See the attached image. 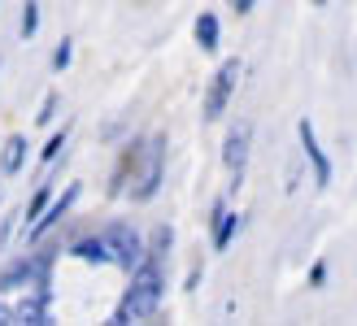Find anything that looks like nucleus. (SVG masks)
Returning <instances> with one entry per match:
<instances>
[{
  "mask_svg": "<svg viewBox=\"0 0 357 326\" xmlns=\"http://www.w3.org/2000/svg\"><path fill=\"white\" fill-rule=\"evenodd\" d=\"M75 196H79V187L70 183V187H66V196H61V201H57V205H48V209H44V213H40V217H35V222H31V240H40L44 231H52V226H57L61 217H66V209L75 205Z\"/></svg>",
  "mask_w": 357,
  "mask_h": 326,
  "instance_id": "nucleus-6",
  "label": "nucleus"
},
{
  "mask_svg": "<svg viewBox=\"0 0 357 326\" xmlns=\"http://www.w3.org/2000/svg\"><path fill=\"white\" fill-rule=\"evenodd\" d=\"M162 270H157V261H139L135 265V279L127 287V296H122L118 304V313L114 322H144L153 309H157V300H162Z\"/></svg>",
  "mask_w": 357,
  "mask_h": 326,
  "instance_id": "nucleus-1",
  "label": "nucleus"
},
{
  "mask_svg": "<svg viewBox=\"0 0 357 326\" xmlns=\"http://www.w3.org/2000/svg\"><path fill=\"white\" fill-rule=\"evenodd\" d=\"M310 279H314V287H323V279H327V265H323V261H318V265H314V274H310Z\"/></svg>",
  "mask_w": 357,
  "mask_h": 326,
  "instance_id": "nucleus-18",
  "label": "nucleus"
},
{
  "mask_svg": "<svg viewBox=\"0 0 357 326\" xmlns=\"http://www.w3.org/2000/svg\"><path fill=\"white\" fill-rule=\"evenodd\" d=\"M35 26H40V5H35V0H26V9H22V40H31Z\"/></svg>",
  "mask_w": 357,
  "mask_h": 326,
  "instance_id": "nucleus-13",
  "label": "nucleus"
},
{
  "mask_svg": "<svg viewBox=\"0 0 357 326\" xmlns=\"http://www.w3.org/2000/svg\"><path fill=\"white\" fill-rule=\"evenodd\" d=\"M22 157H26V139H22V135H13V139L5 143V157H0V170H5V174H17V170H22Z\"/></svg>",
  "mask_w": 357,
  "mask_h": 326,
  "instance_id": "nucleus-9",
  "label": "nucleus"
},
{
  "mask_svg": "<svg viewBox=\"0 0 357 326\" xmlns=\"http://www.w3.org/2000/svg\"><path fill=\"white\" fill-rule=\"evenodd\" d=\"M236 231H240V217L227 213V205H218L213 209V252H227L231 240H236Z\"/></svg>",
  "mask_w": 357,
  "mask_h": 326,
  "instance_id": "nucleus-7",
  "label": "nucleus"
},
{
  "mask_svg": "<svg viewBox=\"0 0 357 326\" xmlns=\"http://www.w3.org/2000/svg\"><path fill=\"white\" fill-rule=\"evenodd\" d=\"M31 274H35V261H17V265H9L5 274H0V292H13L17 283L26 287V283H31Z\"/></svg>",
  "mask_w": 357,
  "mask_h": 326,
  "instance_id": "nucleus-10",
  "label": "nucleus"
},
{
  "mask_svg": "<svg viewBox=\"0 0 357 326\" xmlns=\"http://www.w3.org/2000/svg\"><path fill=\"white\" fill-rule=\"evenodd\" d=\"M314 5H327V0H314Z\"/></svg>",
  "mask_w": 357,
  "mask_h": 326,
  "instance_id": "nucleus-21",
  "label": "nucleus"
},
{
  "mask_svg": "<svg viewBox=\"0 0 357 326\" xmlns=\"http://www.w3.org/2000/svg\"><path fill=\"white\" fill-rule=\"evenodd\" d=\"M48 201H52V187H40V192L31 196V205H26V213H22V217H40V213L48 209Z\"/></svg>",
  "mask_w": 357,
  "mask_h": 326,
  "instance_id": "nucleus-14",
  "label": "nucleus"
},
{
  "mask_svg": "<svg viewBox=\"0 0 357 326\" xmlns=\"http://www.w3.org/2000/svg\"><path fill=\"white\" fill-rule=\"evenodd\" d=\"M61 143H66V131H57V135H52V139L44 143V161H52V157H57V148H61Z\"/></svg>",
  "mask_w": 357,
  "mask_h": 326,
  "instance_id": "nucleus-16",
  "label": "nucleus"
},
{
  "mask_svg": "<svg viewBox=\"0 0 357 326\" xmlns=\"http://www.w3.org/2000/svg\"><path fill=\"white\" fill-rule=\"evenodd\" d=\"M44 304H48V296H44V292H35V300H22V304L13 309V318L35 326V322H44V318H48V313H44Z\"/></svg>",
  "mask_w": 357,
  "mask_h": 326,
  "instance_id": "nucleus-11",
  "label": "nucleus"
},
{
  "mask_svg": "<svg viewBox=\"0 0 357 326\" xmlns=\"http://www.w3.org/2000/svg\"><path fill=\"white\" fill-rule=\"evenodd\" d=\"M70 57H75V44H70V40H61V48L52 52V70H66V65H70Z\"/></svg>",
  "mask_w": 357,
  "mask_h": 326,
  "instance_id": "nucleus-15",
  "label": "nucleus"
},
{
  "mask_svg": "<svg viewBox=\"0 0 357 326\" xmlns=\"http://www.w3.org/2000/svg\"><path fill=\"white\" fill-rule=\"evenodd\" d=\"M105 252H109V240H83L75 248V257L79 261H105Z\"/></svg>",
  "mask_w": 357,
  "mask_h": 326,
  "instance_id": "nucleus-12",
  "label": "nucleus"
},
{
  "mask_svg": "<svg viewBox=\"0 0 357 326\" xmlns=\"http://www.w3.org/2000/svg\"><path fill=\"white\" fill-rule=\"evenodd\" d=\"M236 75H240V61H227L209 83V96H205V118H222L227 114V100L236 92Z\"/></svg>",
  "mask_w": 357,
  "mask_h": 326,
  "instance_id": "nucleus-3",
  "label": "nucleus"
},
{
  "mask_svg": "<svg viewBox=\"0 0 357 326\" xmlns=\"http://www.w3.org/2000/svg\"><path fill=\"white\" fill-rule=\"evenodd\" d=\"M301 148H305V157L314 161V183L318 187H327L331 183V161H327V153H323V143H318V131H314V122L310 118H301Z\"/></svg>",
  "mask_w": 357,
  "mask_h": 326,
  "instance_id": "nucleus-4",
  "label": "nucleus"
},
{
  "mask_svg": "<svg viewBox=\"0 0 357 326\" xmlns=\"http://www.w3.org/2000/svg\"><path fill=\"white\" fill-rule=\"evenodd\" d=\"M109 248H114V257H118L122 265H131V270L144 261V252H139V235H135V231H127V226L109 231Z\"/></svg>",
  "mask_w": 357,
  "mask_h": 326,
  "instance_id": "nucleus-5",
  "label": "nucleus"
},
{
  "mask_svg": "<svg viewBox=\"0 0 357 326\" xmlns=\"http://www.w3.org/2000/svg\"><path fill=\"white\" fill-rule=\"evenodd\" d=\"M253 5H257V0H236V9H240V13H248Z\"/></svg>",
  "mask_w": 357,
  "mask_h": 326,
  "instance_id": "nucleus-19",
  "label": "nucleus"
},
{
  "mask_svg": "<svg viewBox=\"0 0 357 326\" xmlns=\"http://www.w3.org/2000/svg\"><path fill=\"white\" fill-rule=\"evenodd\" d=\"M196 44H201L205 52L218 48V17H213V13H201V17H196Z\"/></svg>",
  "mask_w": 357,
  "mask_h": 326,
  "instance_id": "nucleus-8",
  "label": "nucleus"
},
{
  "mask_svg": "<svg viewBox=\"0 0 357 326\" xmlns=\"http://www.w3.org/2000/svg\"><path fill=\"white\" fill-rule=\"evenodd\" d=\"M248 143H253V122H236V126H231V135H227V143H222V166L231 174V187H240V178H244Z\"/></svg>",
  "mask_w": 357,
  "mask_h": 326,
  "instance_id": "nucleus-2",
  "label": "nucleus"
},
{
  "mask_svg": "<svg viewBox=\"0 0 357 326\" xmlns=\"http://www.w3.org/2000/svg\"><path fill=\"white\" fill-rule=\"evenodd\" d=\"M0 322H17V318H13V309H5V304H0Z\"/></svg>",
  "mask_w": 357,
  "mask_h": 326,
  "instance_id": "nucleus-20",
  "label": "nucleus"
},
{
  "mask_svg": "<svg viewBox=\"0 0 357 326\" xmlns=\"http://www.w3.org/2000/svg\"><path fill=\"white\" fill-rule=\"evenodd\" d=\"M52 109H57V96H44V109H40V114H35V122H52Z\"/></svg>",
  "mask_w": 357,
  "mask_h": 326,
  "instance_id": "nucleus-17",
  "label": "nucleus"
}]
</instances>
